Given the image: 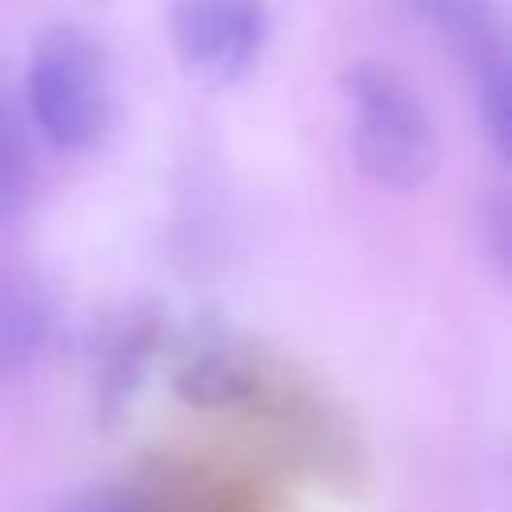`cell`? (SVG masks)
Returning <instances> with one entry per match:
<instances>
[{
  "label": "cell",
  "instance_id": "obj_6",
  "mask_svg": "<svg viewBox=\"0 0 512 512\" xmlns=\"http://www.w3.org/2000/svg\"><path fill=\"white\" fill-rule=\"evenodd\" d=\"M36 184V152L24 112L0 92V224L16 220Z\"/></svg>",
  "mask_w": 512,
  "mask_h": 512
},
{
  "label": "cell",
  "instance_id": "obj_2",
  "mask_svg": "<svg viewBox=\"0 0 512 512\" xmlns=\"http://www.w3.org/2000/svg\"><path fill=\"white\" fill-rule=\"evenodd\" d=\"M28 112L64 152L88 148L112 112V72L104 48L76 24H52L28 56Z\"/></svg>",
  "mask_w": 512,
  "mask_h": 512
},
{
  "label": "cell",
  "instance_id": "obj_4",
  "mask_svg": "<svg viewBox=\"0 0 512 512\" xmlns=\"http://www.w3.org/2000/svg\"><path fill=\"white\" fill-rule=\"evenodd\" d=\"M48 300L24 272L0 268V372L28 368L48 344Z\"/></svg>",
  "mask_w": 512,
  "mask_h": 512
},
{
  "label": "cell",
  "instance_id": "obj_3",
  "mask_svg": "<svg viewBox=\"0 0 512 512\" xmlns=\"http://www.w3.org/2000/svg\"><path fill=\"white\" fill-rule=\"evenodd\" d=\"M168 32L188 76L208 88H232L264 52L268 0H172Z\"/></svg>",
  "mask_w": 512,
  "mask_h": 512
},
{
  "label": "cell",
  "instance_id": "obj_1",
  "mask_svg": "<svg viewBox=\"0 0 512 512\" xmlns=\"http://www.w3.org/2000/svg\"><path fill=\"white\" fill-rule=\"evenodd\" d=\"M340 92L360 172L396 192L424 188L440 168V140L408 76L380 60H356L340 72Z\"/></svg>",
  "mask_w": 512,
  "mask_h": 512
},
{
  "label": "cell",
  "instance_id": "obj_5",
  "mask_svg": "<svg viewBox=\"0 0 512 512\" xmlns=\"http://www.w3.org/2000/svg\"><path fill=\"white\" fill-rule=\"evenodd\" d=\"M412 8L460 52L464 64L484 52L508 48L492 0H412Z\"/></svg>",
  "mask_w": 512,
  "mask_h": 512
},
{
  "label": "cell",
  "instance_id": "obj_7",
  "mask_svg": "<svg viewBox=\"0 0 512 512\" xmlns=\"http://www.w3.org/2000/svg\"><path fill=\"white\" fill-rule=\"evenodd\" d=\"M252 388H256V380H252L248 364L220 348L188 360L184 372L176 376V392L196 408H232V404L248 400Z\"/></svg>",
  "mask_w": 512,
  "mask_h": 512
},
{
  "label": "cell",
  "instance_id": "obj_8",
  "mask_svg": "<svg viewBox=\"0 0 512 512\" xmlns=\"http://www.w3.org/2000/svg\"><path fill=\"white\" fill-rule=\"evenodd\" d=\"M96 512H144V508H136V504H128V500H116V504H100Z\"/></svg>",
  "mask_w": 512,
  "mask_h": 512
}]
</instances>
